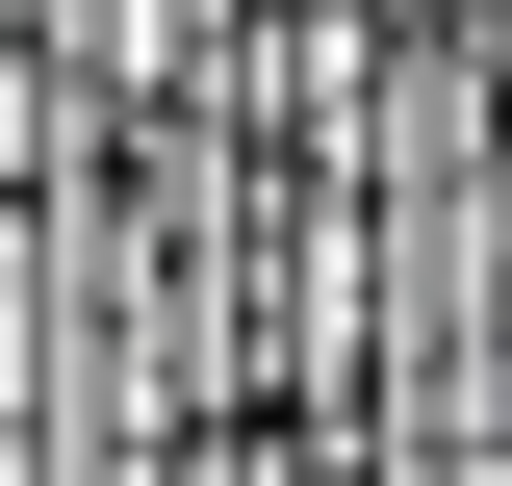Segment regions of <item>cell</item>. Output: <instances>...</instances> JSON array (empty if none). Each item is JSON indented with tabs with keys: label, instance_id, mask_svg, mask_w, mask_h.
<instances>
[{
	"label": "cell",
	"instance_id": "obj_1",
	"mask_svg": "<svg viewBox=\"0 0 512 486\" xmlns=\"http://www.w3.org/2000/svg\"><path fill=\"white\" fill-rule=\"evenodd\" d=\"M436 486H512V461H487V435H461V461H436Z\"/></svg>",
	"mask_w": 512,
	"mask_h": 486
}]
</instances>
